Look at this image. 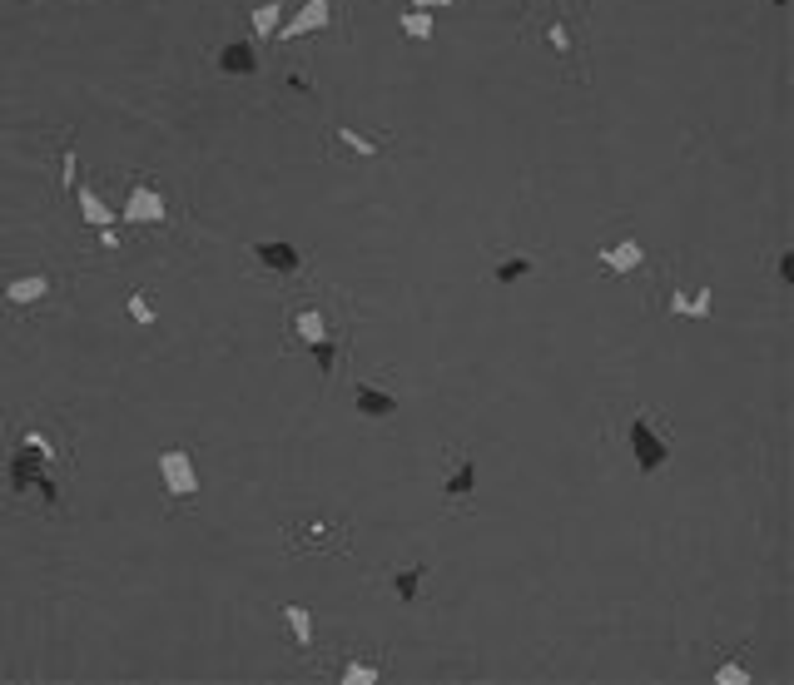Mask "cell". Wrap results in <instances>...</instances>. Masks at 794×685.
<instances>
[{"mask_svg": "<svg viewBox=\"0 0 794 685\" xmlns=\"http://www.w3.org/2000/svg\"><path fill=\"white\" fill-rule=\"evenodd\" d=\"M397 30H402V35H412V40H432V35H437V15H432V10L407 5V10L397 15Z\"/></svg>", "mask_w": 794, "mask_h": 685, "instance_id": "2e32d148", "label": "cell"}, {"mask_svg": "<svg viewBox=\"0 0 794 685\" xmlns=\"http://www.w3.org/2000/svg\"><path fill=\"white\" fill-rule=\"evenodd\" d=\"M75 462V442L70 432L40 427V422H15L10 427V447H5V477H10V497L25 507L35 502L45 517L65 512V487L60 477Z\"/></svg>", "mask_w": 794, "mask_h": 685, "instance_id": "6da1fadb", "label": "cell"}, {"mask_svg": "<svg viewBox=\"0 0 794 685\" xmlns=\"http://www.w3.org/2000/svg\"><path fill=\"white\" fill-rule=\"evenodd\" d=\"M626 447L636 457V472H646V477H656L665 462L675 457V437H670L665 417H656V412H646V408H636L626 417Z\"/></svg>", "mask_w": 794, "mask_h": 685, "instance_id": "7a4b0ae2", "label": "cell"}, {"mask_svg": "<svg viewBox=\"0 0 794 685\" xmlns=\"http://www.w3.org/2000/svg\"><path fill=\"white\" fill-rule=\"evenodd\" d=\"M353 532L343 522H293L288 527V556L298 551H348Z\"/></svg>", "mask_w": 794, "mask_h": 685, "instance_id": "277c9868", "label": "cell"}, {"mask_svg": "<svg viewBox=\"0 0 794 685\" xmlns=\"http://www.w3.org/2000/svg\"><path fill=\"white\" fill-rule=\"evenodd\" d=\"M670 313H680V318H690V298H685V293H680V288H675V293H670Z\"/></svg>", "mask_w": 794, "mask_h": 685, "instance_id": "f1b7e54d", "label": "cell"}, {"mask_svg": "<svg viewBox=\"0 0 794 685\" xmlns=\"http://www.w3.org/2000/svg\"><path fill=\"white\" fill-rule=\"evenodd\" d=\"M755 676L740 666V661H725V666H715V685H750Z\"/></svg>", "mask_w": 794, "mask_h": 685, "instance_id": "d4e9b609", "label": "cell"}, {"mask_svg": "<svg viewBox=\"0 0 794 685\" xmlns=\"http://www.w3.org/2000/svg\"><path fill=\"white\" fill-rule=\"evenodd\" d=\"M249 259H254L264 274H278V278L303 269V254H298L293 244H283V239H259V244H249Z\"/></svg>", "mask_w": 794, "mask_h": 685, "instance_id": "52a82bcc", "label": "cell"}, {"mask_svg": "<svg viewBox=\"0 0 794 685\" xmlns=\"http://www.w3.org/2000/svg\"><path fill=\"white\" fill-rule=\"evenodd\" d=\"M527 274H536L531 254H502V259H497V269H492L497 283H517V278H527Z\"/></svg>", "mask_w": 794, "mask_h": 685, "instance_id": "d6986e66", "label": "cell"}, {"mask_svg": "<svg viewBox=\"0 0 794 685\" xmlns=\"http://www.w3.org/2000/svg\"><path fill=\"white\" fill-rule=\"evenodd\" d=\"M254 35L259 40H273L278 35V25H283V0H264V5H254Z\"/></svg>", "mask_w": 794, "mask_h": 685, "instance_id": "e0dca14e", "label": "cell"}, {"mask_svg": "<svg viewBox=\"0 0 794 685\" xmlns=\"http://www.w3.org/2000/svg\"><path fill=\"white\" fill-rule=\"evenodd\" d=\"M333 144H343V149H348V154H358V159L383 154V144H373L368 135H358V130H348V125H338V130H333Z\"/></svg>", "mask_w": 794, "mask_h": 685, "instance_id": "ffe728a7", "label": "cell"}, {"mask_svg": "<svg viewBox=\"0 0 794 685\" xmlns=\"http://www.w3.org/2000/svg\"><path fill=\"white\" fill-rule=\"evenodd\" d=\"M328 20H333V0H303V10H298L288 25H278L273 40H303V35H318V30H328Z\"/></svg>", "mask_w": 794, "mask_h": 685, "instance_id": "ba28073f", "label": "cell"}, {"mask_svg": "<svg viewBox=\"0 0 794 685\" xmlns=\"http://www.w3.org/2000/svg\"><path fill=\"white\" fill-rule=\"evenodd\" d=\"M338 681L343 685H378L383 681V666H373V661H348V666L338 671Z\"/></svg>", "mask_w": 794, "mask_h": 685, "instance_id": "44dd1931", "label": "cell"}, {"mask_svg": "<svg viewBox=\"0 0 794 685\" xmlns=\"http://www.w3.org/2000/svg\"><path fill=\"white\" fill-rule=\"evenodd\" d=\"M338 348H343V338H323V343H313V358H318V373H323V378L333 373V363H338Z\"/></svg>", "mask_w": 794, "mask_h": 685, "instance_id": "cb8c5ba5", "label": "cell"}, {"mask_svg": "<svg viewBox=\"0 0 794 685\" xmlns=\"http://www.w3.org/2000/svg\"><path fill=\"white\" fill-rule=\"evenodd\" d=\"M422 576H427V566H422V561H412V566H402V571H393V591H397V601H417V591H422Z\"/></svg>", "mask_w": 794, "mask_h": 685, "instance_id": "ac0fdd59", "label": "cell"}, {"mask_svg": "<svg viewBox=\"0 0 794 685\" xmlns=\"http://www.w3.org/2000/svg\"><path fill=\"white\" fill-rule=\"evenodd\" d=\"M775 274L785 278V283H790V278H794V254H790V249H785V254L775 259Z\"/></svg>", "mask_w": 794, "mask_h": 685, "instance_id": "83f0119b", "label": "cell"}, {"mask_svg": "<svg viewBox=\"0 0 794 685\" xmlns=\"http://www.w3.org/2000/svg\"><path fill=\"white\" fill-rule=\"evenodd\" d=\"M164 214H169V199H164V189L159 184H134L130 199H125V209H120V219L125 224H164Z\"/></svg>", "mask_w": 794, "mask_h": 685, "instance_id": "8992f818", "label": "cell"}, {"mask_svg": "<svg viewBox=\"0 0 794 685\" xmlns=\"http://www.w3.org/2000/svg\"><path fill=\"white\" fill-rule=\"evenodd\" d=\"M353 408H358V417H368V422H388L397 412V393H388L383 383H358V388H353Z\"/></svg>", "mask_w": 794, "mask_h": 685, "instance_id": "30bf717a", "label": "cell"}, {"mask_svg": "<svg viewBox=\"0 0 794 685\" xmlns=\"http://www.w3.org/2000/svg\"><path fill=\"white\" fill-rule=\"evenodd\" d=\"M45 293H50V278L45 274H20L5 283V303L20 313V308H35V303H45Z\"/></svg>", "mask_w": 794, "mask_h": 685, "instance_id": "4fadbf2b", "label": "cell"}, {"mask_svg": "<svg viewBox=\"0 0 794 685\" xmlns=\"http://www.w3.org/2000/svg\"><path fill=\"white\" fill-rule=\"evenodd\" d=\"M596 259H601V269H606V274L621 278V274H636V269L646 264V249H641L636 239H616V244H606Z\"/></svg>", "mask_w": 794, "mask_h": 685, "instance_id": "7c38bea8", "label": "cell"}, {"mask_svg": "<svg viewBox=\"0 0 794 685\" xmlns=\"http://www.w3.org/2000/svg\"><path fill=\"white\" fill-rule=\"evenodd\" d=\"M715 313V283L705 278L700 288H695V298H690V318H710Z\"/></svg>", "mask_w": 794, "mask_h": 685, "instance_id": "603a6c76", "label": "cell"}, {"mask_svg": "<svg viewBox=\"0 0 794 685\" xmlns=\"http://www.w3.org/2000/svg\"><path fill=\"white\" fill-rule=\"evenodd\" d=\"M288 333H293V343L313 348V343L328 338V313H323L318 303H298V308L288 313Z\"/></svg>", "mask_w": 794, "mask_h": 685, "instance_id": "9c48e42d", "label": "cell"}, {"mask_svg": "<svg viewBox=\"0 0 794 685\" xmlns=\"http://www.w3.org/2000/svg\"><path fill=\"white\" fill-rule=\"evenodd\" d=\"M130 318L139 323V328H149V323H154V303H149V293H134V298H130Z\"/></svg>", "mask_w": 794, "mask_h": 685, "instance_id": "484cf974", "label": "cell"}, {"mask_svg": "<svg viewBox=\"0 0 794 685\" xmlns=\"http://www.w3.org/2000/svg\"><path fill=\"white\" fill-rule=\"evenodd\" d=\"M775 5H785V0H775Z\"/></svg>", "mask_w": 794, "mask_h": 685, "instance_id": "4dcf8cb0", "label": "cell"}, {"mask_svg": "<svg viewBox=\"0 0 794 685\" xmlns=\"http://www.w3.org/2000/svg\"><path fill=\"white\" fill-rule=\"evenodd\" d=\"M278 616H283V626L293 631L298 651H308V646H313V611H308V606H298V601H288Z\"/></svg>", "mask_w": 794, "mask_h": 685, "instance_id": "9a60e30c", "label": "cell"}, {"mask_svg": "<svg viewBox=\"0 0 794 685\" xmlns=\"http://www.w3.org/2000/svg\"><path fill=\"white\" fill-rule=\"evenodd\" d=\"M442 497H447V512H452V517H462V512L472 507V497H477V457L452 452V472H447V482H442Z\"/></svg>", "mask_w": 794, "mask_h": 685, "instance_id": "5b68a950", "label": "cell"}, {"mask_svg": "<svg viewBox=\"0 0 794 685\" xmlns=\"http://www.w3.org/2000/svg\"><path fill=\"white\" fill-rule=\"evenodd\" d=\"M70 194L80 199V214H85V224H90V229H110V224H120V214H115V209H110V204H105L90 184H75Z\"/></svg>", "mask_w": 794, "mask_h": 685, "instance_id": "5bb4252c", "label": "cell"}, {"mask_svg": "<svg viewBox=\"0 0 794 685\" xmlns=\"http://www.w3.org/2000/svg\"><path fill=\"white\" fill-rule=\"evenodd\" d=\"M159 482H164V492H169V507L179 512L189 497H199V467H194V457H189L184 447L159 452Z\"/></svg>", "mask_w": 794, "mask_h": 685, "instance_id": "3957f363", "label": "cell"}, {"mask_svg": "<svg viewBox=\"0 0 794 685\" xmlns=\"http://www.w3.org/2000/svg\"><path fill=\"white\" fill-rule=\"evenodd\" d=\"M407 5H417V10H447L452 0H407Z\"/></svg>", "mask_w": 794, "mask_h": 685, "instance_id": "f546056e", "label": "cell"}, {"mask_svg": "<svg viewBox=\"0 0 794 685\" xmlns=\"http://www.w3.org/2000/svg\"><path fill=\"white\" fill-rule=\"evenodd\" d=\"M214 65H219V75H259V50H254V40H224Z\"/></svg>", "mask_w": 794, "mask_h": 685, "instance_id": "8fae6325", "label": "cell"}, {"mask_svg": "<svg viewBox=\"0 0 794 685\" xmlns=\"http://www.w3.org/2000/svg\"><path fill=\"white\" fill-rule=\"evenodd\" d=\"M546 45H551L556 55H571V35H566V25H561V20H551V25H546Z\"/></svg>", "mask_w": 794, "mask_h": 685, "instance_id": "4316f807", "label": "cell"}, {"mask_svg": "<svg viewBox=\"0 0 794 685\" xmlns=\"http://www.w3.org/2000/svg\"><path fill=\"white\" fill-rule=\"evenodd\" d=\"M75 169H80V149H75V139H65V149H60V194H70L80 184Z\"/></svg>", "mask_w": 794, "mask_h": 685, "instance_id": "7402d4cb", "label": "cell"}]
</instances>
